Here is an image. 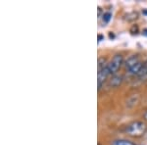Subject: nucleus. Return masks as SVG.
I'll return each mask as SVG.
<instances>
[{
  "mask_svg": "<svg viewBox=\"0 0 147 145\" xmlns=\"http://www.w3.org/2000/svg\"><path fill=\"white\" fill-rule=\"evenodd\" d=\"M137 13H134V12H132V13H129L127 16H125V19H127V21H134L136 19H137Z\"/></svg>",
  "mask_w": 147,
  "mask_h": 145,
  "instance_id": "11",
  "label": "nucleus"
},
{
  "mask_svg": "<svg viewBox=\"0 0 147 145\" xmlns=\"http://www.w3.org/2000/svg\"><path fill=\"white\" fill-rule=\"evenodd\" d=\"M143 117H144V119H145V120H147V112H145V113H144Z\"/></svg>",
  "mask_w": 147,
  "mask_h": 145,
  "instance_id": "17",
  "label": "nucleus"
},
{
  "mask_svg": "<svg viewBox=\"0 0 147 145\" xmlns=\"http://www.w3.org/2000/svg\"><path fill=\"white\" fill-rule=\"evenodd\" d=\"M110 75L111 74H110V71H109V69H108V66L98 71V80H97V82H98V90H100L101 86H102V84H104V82L106 80V78H107L108 76H110Z\"/></svg>",
  "mask_w": 147,
  "mask_h": 145,
  "instance_id": "3",
  "label": "nucleus"
},
{
  "mask_svg": "<svg viewBox=\"0 0 147 145\" xmlns=\"http://www.w3.org/2000/svg\"><path fill=\"white\" fill-rule=\"evenodd\" d=\"M111 17H112L111 13H109V12H107V13H104L103 14V22L105 24L109 23V21L111 20Z\"/></svg>",
  "mask_w": 147,
  "mask_h": 145,
  "instance_id": "12",
  "label": "nucleus"
},
{
  "mask_svg": "<svg viewBox=\"0 0 147 145\" xmlns=\"http://www.w3.org/2000/svg\"><path fill=\"white\" fill-rule=\"evenodd\" d=\"M144 66H145V67H147V61L145 62V63H144Z\"/></svg>",
  "mask_w": 147,
  "mask_h": 145,
  "instance_id": "18",
  "label": "nucleus"
},
{
  "mask_svg": "<svg viewBox=\"0 0 147 145\" xmlns=\"http://www.w3.org/2000/svg\"><path fill=\"white\" fill-rule=\"evenodd\" d=\"M137 77H138L139 80H147V67H145V66L143 65V67H142V69L140 70V72L137 74Z\"/></svg>",
  "mask_w": 147,
  "mask_h": 145,
  "instance_id": "8",
  "label": "nucleus"
},
{
  "mask_svg": "<svg viewBox=\"0 0 147 145\" xmlns=\"http://www.w3.org/2000/svg\"><path fill=\"white\" fill-rule=\"evenodd\" d=\"M109 36H110V38H114V37H115V35L110 32V34H109Z\"/></svg>",
  "mask_w": 147,
  "mask_h": 145,
  "instance_id": "16",
  "label": "nucleus"
},
{
  "mask_svg": "<svg viewBox=\"0 0 147 145\" xmlns=\"http://www.w3.org/2000/svg\"><path fill=\"white\" fill-rule=\"evenodd\" d=\"M98 145H100V144H98Z\"/></svg>",
  "mask_w": 147,
  "mask_h": 145,
  "instance_id": "19",
  "label": "nucleus"
},
{
  "mask_svg": "<svg viewBox=\"0 0 147 145\" xmlns=\"http://www.w3.org/2000/svg\"><path fill=\"white\" fill-rule=\"evenodd\" d=\"M112 145H134V144L132 142L129 141V140L119 139V140H115L112 143Z\"/></svg>",
  "mask_w": 147,
  "mask_h": 145,
  "instance_id": "10",
  "label": "nucleus"
},
{
  "mask_svg": "<svg viewBox=\"0 0 147 145\" xmlns=\"http://www.w3.org/2000/svg\"><path fill=\"white\" fill-rule=\"evenodd\" d=\"M142 34H143L144 36H147V28H144V30H142Z\"/></svg>",
  "mask_w": 147,
  "mask_h": 145,
  "instance_id": "15",
  "label": "nucleus"
},
{
  "mask_svg": "<svg viewBox=\"0 0 147 145\" xmlns=\"http://www.w3.org/2000/svg\"><path fill=\"white\" fill-rule=\"evenodd\" d=\"M139 100V96L138 95H132V96H130L129 99H127V107H134L136 106L137 104V102Z\"/></svg>",
  "mask_w": 147,
  "mask_h": 145,
  "instance_id": "6",
  "label": "nucleus"
},
{
  "mask_svg": "<svg viewBox=\"0 0 147 145\" xmlns=\"http://www.w3.org/2000/svg\"><path fill=\"white\" fill-rule=\"evenodd\" d=\"M143 65L144 64H142V63H137L134 67H132L131 69H129V75H136L137 76V74H138L139 72H140V70L142 69V67H143Z\"/></svg>",
  "mask_w": 147,
  "mask_h": 145,
  "instance_id": "7",
  "label": "nucleus"
},
{
  "mask_svg": "<svg viewBox=\"0 0 147 145\" xmlns=\"http://www.w3.org/2000/svg\"><path fill=\"white\" fill-rule=\"evenodd\" d=\"M137 63H139V57L137 55L130 56L129 58H127V60L125 61V68H127V70H129V69H131L132 67H134Z\"/></svg>",
  "mask_w": 147,
  "mask_h": 145,
  "instance_id": "4",
  "label": "nucleus"
},
{
  "mask_svg": "<svg viewBox=\"0 0 147 145\" xmlns=\"http://www.w3.org/2000/svg\"><path fill=\"white\" fill-rule=\"evenodd\" d=\"M122 82H123V77H122V76L116 75V76H114L112 78H111L110 85H111V86H113V87H117V86H119L121 84H122Z\"/></svg>",
  "mask_w": 147,
  "mask_h": 145,
  "instance_id": "5",
  "label": "nucleus"
},
{
  "mask_svg": "<svg viewBox=\"0 0 147 145\" xmlns=\"http://www.w3.org/2000/svg\"><path fill=\"white\" fill-rule=\"evenodd\" d=\"M108 64H107V59L104 58V57H100L98 59V71L101 70V69L107 67Z\"/></svg>",
  "mask_w": 147,
  "mask_h": 145,
  "instance_id": "9",
  "label": "nucleus"
},
{
  "mask_svg": "<svg viewBox=\"0 0 147 145\" xmlns=\"http://www.w3.org/2000/svg\"><path fill=\"white\" fill-rule=\"evenodd\" d=\"M123 62H124V58L121 54H117L113 57V59L110 61V63H108V69L110 71V74H115L118 70L120 69V67L122 66Z\"/></svg>",
  "mask_w": 147,
  "mask_h": 145,
  "instance_id": "2",
  "label": "nucleus"
},
{
  "mask_svg": "<svg viewBox=\"0 0 147 145\" xmlns=\"http://www.w3.org/2000/svg\"><path fill=\"white\" fill-rule=\"evenodd\" d=\"M104 39V35L102 34H98V41H101V40Z\"/></svg>",
  "mask_w": 147,
  "mask_h": 145,
  "instance_id": "14",
  "label": "nucleus"
},
{
  "mask_svg": "<svg viewBox=\"0 0 147 145\" xmlns=\"http://www.w3.org/2000/svg\"><path fill=\"white\" fill-rule=\"evenodd\" d=\"M134 30H136V32L138 30V28H137V26H134V27L131 28V30H130V32H132V34H134Z\"/></svg>",
  "mask_w": 147,
  "mask_h": 145,
  "instance_id": "13",
  "label": "nucleus"
},
{
  "mask_svg": "<svg viewBox=\"0 0 147 145\" xmlns=\"http://www.w3.org/2000/svg\"><path fill=\"white\" fill-rule=\"evenodd\" d=\"M146 127L142 122H134L131 123L129 127H127V132L130 135L134 136H138V135L143 134V132H145Z\"/></svg>",
  "mask_w": 147,
  "mask_h": 145,
  "instance_id": "1",
  "label": "nucleus"
}]
</instances>
